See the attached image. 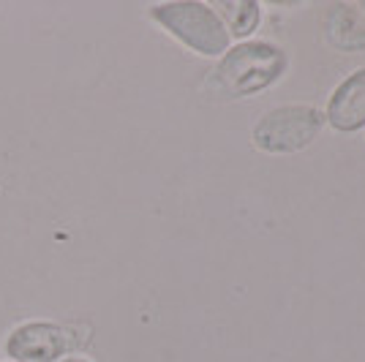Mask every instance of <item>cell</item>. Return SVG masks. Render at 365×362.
I'll use <instances>...</instances> for the list:
<instances>
[{
    "label": "cell",
    "instance_id": "obj_2",
    "mask_svg": "<svg viewBox=\"0 0 365 362\" xmlns=\"http://www.w3.org/2000/svg\"><path fill=\"white\" fill-rule=\"evenodd\" d=\"M148 19L197 58L218 61L232 46L227 25L215 14L213 3H202V0L153 3L148 6Z\"/></svg>",
    "mask_w": 365,
    "mask_h": 362
},
{
    "label": "cell",
    "instance_id": "obj_8",
    "mask_svg": "<svg viewBox=\"0 0 365 362\" xmlns=\"http://www.w3.org/2000/svg\"><path fill=\"white\" fill-rule=\"evenodd\" d=\"M0 362H9V360H0Z\"/></svg>",
    "mask_w": 365,
    "mask_h": 362
},
{
    "label": "cell",
    "instance_id": "obj_1",
    "mask_svg": "<svg viewBox=\"0 0 365 362\" xmlns=\"http://www.w3.org/2000/svg\"><path fill=\"white\" fill-rule=\"evenodd\" d=\"M289 71V55L284 46L248 38L232 44L215 61L210 71V88L224 98H251L275 88Z\"/></svg>",
    "mask_w": 365,
    "mask_h": 362
},
{
    "label": "cell",
    "instance_id": "obj_3",
    "mask_svg": "<svg viewBox=\"0 0 365 362\" xmlns=\"http://www.w3.org/2000/svg\"><path fill=\"white\" fill-rule=\"evenodd\" d=\"M91 343V327L61 319H25L0 341V354L9 362H63Z\"/></svg>",
    "mask_w": 365,
    "mask_h": 362
},
{
    "label": "cell",
    "instance_id": "obj_7",
    "mask_svg": "<svg viewBox=\"0 0 365 362\" xmlns=\"http://www.w3.org/2000/svg\"><path fill=\"white\" fill-rule=\"evenodd\" d=\"M63 362H93L88 354H74V357H68V360H63Z\"/></svg>",
    "mask_w": 365,
    "mask_h": 362
},
{
    "label": "cell",
    "instance_id": "obj_5",
    "mask_svg": "<svg viewBox=\"0 0 365 362\" xmlns=\"http://www.w3.org/2000/svg\"><path fill=\"white\" fill-rule=\"evenodd\" d=\"M324 123L338 134L365 131V66L346 74L324 104Z\"/></svg>",
    "mask_w": 365,
    "mask_h": 362
},
{
    "label": "cell",
    "instance_id": "obj_6",
    "mask_svg": "<svg viewBox=\"0 0 365 362\" xmlns=\"http://www.w3.org/2000/svg\"><path fill=\"white\" fill-rule=\"evenodd\" d=\"M213 9L227 25L232 44L248 41L262 25V3L257 0H227V3H213Z\"/></svg>",
    "mask_w": 365,
    "mask_h": 362
},
{
    "label": "cell",
    "instance_id": "obj_4",
    "mask_svg": "<svg viewBox=\"0 0 365 362\" xmlns=\"http://www.w3.org/2000/svg\"><path fill=\"white\" fill-rule=\"evenodd\" d=\"M324 112L311 101H289L264 109L251 125V145L264 155H297L324 131Z\"/></svg>",
    "mask_w": 365,
    "mask_h": 362
}]
</instances>
